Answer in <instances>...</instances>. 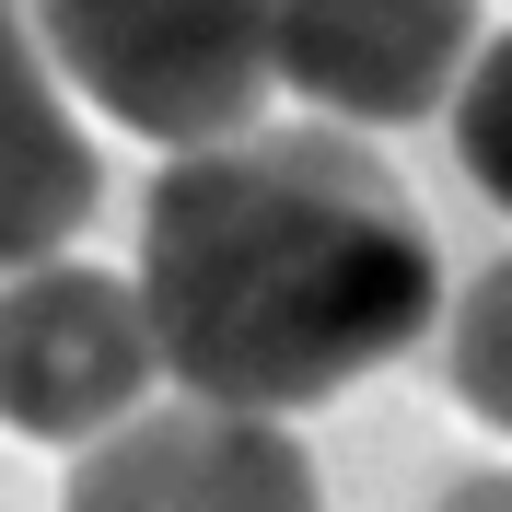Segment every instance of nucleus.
<instances>
[{
	"instance_id": "f257e3e1",
	"label": "nucleus",
	"mask_w": 512,
	"mask_h": 512,
	"mask_svg": "<svg viewBox=\"0 0 512 512\" xmlns=\"http://www.w3.org/2000/svg\"><path fill=\"white\" fill-rule=\"evenodd\" d=\"M128 291L187 396L291 419L431 338L443 256L350 128H233L163 152Z\"/></svg>"
},
{
	"instance_id": "f03ea898",
	"label": "nucleus",
	"mask_w": 512,
	"mask_h": 512,
	"mask_svg": "<svg viewBox=\"0 0 512 512\" xmlns=\"http://www.w3.org/2000/svg\"><path fill=\"white\" fill-rule=\"evenodd\" d=\"M24 24L82 105L163 152H210L268 105V0H24Z\"/></svg>"
},
{
	"instance_id": "7ed1b4c3",
	"label": "nucleus",
	"mask_w": 512,
	"mask_h": 512,
	"mask_svg": "<svg viewBox=\"0 0 512 512\" xmlns=\"http://www.w3.org/2000/svg\"><path fill=\"white\" fill-rule=\"evenodd\" d=\"M152 384H163V350L117 268L35 256V268L0 280V419L24 443L94 454L105 431H128L152 408Z\"/></svg>"
},
{
	"instance_id": "20e7f679",
	"label": "nucleus",
	"mask_w": 512,
	"mask_h": 512,
	"mask_svg": "<svg viewBox=\"0 0 512 512\" xmlns=\"http://www.w3.org/2000/svg\"><path fill=\"white\" fill-rule=\"evenodd\" d=\"M478 59V0H268V82L338 128H408L454 105Z\"/></svg>"
},
{
	"instance_id": "39448f33",
	"label": "nucleus",
	"mask_w": 512,
	"mask_h": 512,
	"mask_svg": "<svg viewBox=\"0 0 512 512\" xmlns=\"http://www.w3.org/2000/svg\"><path fill=\"white\" fill-rule=\"evenodd\" d=\"M59 512H326V501H315V454L291 443V419L175 396V408H140L128 431H105L70 466Z\"/></svg>"
},
{
	"instance_id": "423d86ee",
	"label": "nucleus",
	"mask_w": 512,
	"mask_h": 512,
	"mask_svg": "<svg viewBox=\"0 0 512 512\" xmlns=\"http://www.w3.org/2000/svg\"><path fill=\"white\" fill-rule=\"evenodd\" d=\"M94 140L59 105V70L35 47L24 0H0V280L35 256H70V233L94 222Z\"/></svg>"
},
{
	"instance_id": "0eeeda50",
	"label": "nucleus",
	"mask_w": 512,
	"mask_h": 512,
	"mask_svg": "<svg viewBox=\"0 0 512 512\" xmlns=\"http://www.w3.org/2000/svg\"><path fill=\"white\" fill-rule=\"evenodd\" d=\"M454 396H466V419H489L512 443V256L478 268L454 303Z\"/></svg>"
},
{
	"instance_id": "6e6552de",
	"label": "nucleus",
	"mask_w": 512,
	"mask_h": 512,
	"mask_svg": "<svg viewBox=\"0 0 512 512\" xmlns=\"http://www.w3.org/2000/svg\"><path fill=\"white\" fill-rule=\"evenodd\" d=\"M454 163L478 175L489 210H512V35H489L454 82Z\"/></svg>"
},
{
	"instance_id": "1a4fd4ad",
	"label": "nucleus",
	"mask_w": 512,
	"mask_h": 512,
	"mask_svg": "<svg viewBox=\"0 0 512 512\" xmlns=\"http://www.w3.org/2000/svg\"><path fill=\"white\" fill-rule=\"evenodd\" d=\"M431 512H512V478H454Z\"/></svg>"
}]
</instances>
